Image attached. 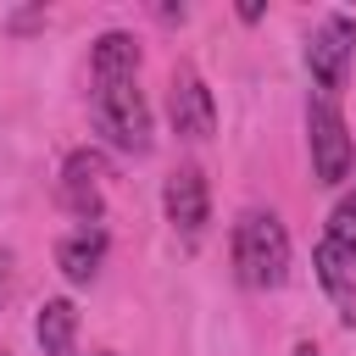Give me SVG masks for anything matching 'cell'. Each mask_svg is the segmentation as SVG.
<instances>
[{
    "instance_id": "9",
    "label": "cell",
    "mask_w": 356,
    "mask_h": 356,
    "mask_svg": "<svg viewBox=\"0 0 356 356\" xmlns=\"http://www.w3.org/2000/svg\"><path fill=\"white\" fill-rule=\"evenodd\" d=\"M56 261H61V273H67L72 284H95V273H100V261H106V234H100V228L67 234L61 250H56Z\"/></svg>"
},
{
    "instance_id": "14",
    "label": "cell",
    "mask_w": 356,
    "mask_h": 356,
    "mask_svg": "<svg viewBox=\"0 0 356 356\" xmlns=\"http://www.w3.org/2000/svg\"><path fill=\"white\" fill-rule=\"evenodd\" d=\"M295 356H323V350H317V345L306 339V345H295Z\"/></svg>"
},
{
    "instance_id": "6",
    "label": "cell",
    "mask_w": 356,
    "mask_h": 356,
    "mask_svg": "<svg viewBox=\"0 0 356 356\" xmlns=\"http://www.w3.org/2000/svg\"><path fill=\"white\" fill-rule=\"evenodd\" d=\"M161 206H167V222H172L184 239H195V234L206 228V217H211V195H206L200 167H178V172L167 178V189H161Z\"/></svg>"
},
{
    "instance_id": "16",
    "label": "cell",
    "mask_w": 356,
    "mask_h": 356,
    "mask_svg": "<svg viewBox=\"0 0 356 356\" xmlns=\"http://www.w3.org/2000/svg\"><path fill=\"white\" fill-rule=\"evenodd\" d=\"M0 356H6V350H0Z\"/></svg>"
},
{
    "instance_id": "7",
    "label": "cell",
    "mask_w": 356,
    "mask_h": 356,
    "mask_svg": "<svg viewBox=\"0 0 356 356\" xmlns=\"http://www.w3.org/2000/svg\"><path fill=\"white\" fill-rule=\"evenodd\" d=\"M100 178H106V156L100 150H72L67 167H61V195L83 222L100 217Z\"/></svg>"
},
{
    "instance_id": "2",
    "label": "cell",
    "mask_w": 356,
    "mask_h": 356,
    "mask_svg": "<svg viewBox=\"0 0 356 356\" xmlns=\"http://www.w3.org/2000/svg\"><path fill=\"white\" fill-rule=\"evenodd\" d=\"M306 145H312V172L317 184H345L350 167H356V145H350V128L339 117V106L328 95H312L306 100Z\"/></svg>"
},
{
    "instance_id": "12",
    "label": "cell",
    "mask_w": 356,
    "mask_h": 356,
    "mask_svg": "<svg viewBox=\"0 0 356 356\" xmlns=\"http://www.w3.org/2000/svg\"><path fill=\"white\" fill-rule=\"evenodd\" d=\"M328 245L356 267V195H345V200L328 211Z\"/></svg>"
},
{
    "instance_id": "10",
    "label": "cell",
    "mask_w": 356,
    "mask_h": 356,
    "mask_svg": "<svg viewBox=\"0 0 356 356\" xmlns=\"http://www.w3.org/2000/svg\"><path fill=\"white\" fill-rule=\"evenodd\" d=\"M33 339L44 356H72V339H78V306L72 300H44L39 317H33Z\"/></svg>"
},
{
    "instance_id": "5",
    "label": "cell",
    "mask_w": 356,
    "mask_h": 356,
    "mask_svg": "<svg viewBox=\"0 0 356 356\" xmlns=\"http://www.w3.org/2000/svg\"><path fill=\"white\" fill-rule=\"evenodd\" d=\"M167 117H172L178 139H211L217 100H211V89H206L200 72H172V83H167Z\"/></svg>"
},
{
    "instance_id": "15",
    "label": "cell",
    "mask_w": 356,
    "mask_h": 356,
    "mask_svg": "<svg viewBox=\"0 0 356 356\" xmlns=\"http://www.w3.org/2000/svg\"><path fill=\"white\" fill-rule=\"evenodd\" d=\"M95 356H111V350H95Z\"/></svg>"
},
{
    "instance_id": "3",
    "label": "cell",
    "mask_w": 356,
    "mask_h": 356,
    "mask_svg": "<svg viewBox=\"0 0 356 356\" xmlns=\"http://www.w3.org/2000/svg\"><path fill=\"white\" fill-rule=\"evenodd\" d=\"M350 61H356V22L345 11H328L306 39V72H312L317 95L334 100L345 89V78H350Z\"/></svg>"
},
{
    "instance_id": "8",
    "label": "cell",
    "mask_w": 356,
    "mask_h": 356,
    "mask_svg": "<svg viewBox=\"0 0 356 356\" xmlns=\"http://www.w3.org/2000/svg\"><path fill=\"white\" fill-rule=\"evenodd\" d=\"M89 61H95V83H128V78H139V39L111 28V33L95 39Z\"/></svg>"
},
{
    "instance_id": "4",
    "label": "cell",
    "mask_w": 356,
    "mask_h": 356,
    "mask_svg": "<svg viewBox=\"0 0 356 356\" xmlns=\"http://www.w3.org/2000/svg\"><path fill=\"white\" fill-rule=\"evenodd\" d=\"M95 117H100V128H106V139L117 150H134V156L150 150V106L139 95V78H128V83H95Z\"/></svg>"
},
{
    "instance_id": "1",
    "label": "cell",
    "mask_w": 356,
    "mask_h": 356,
    "mask_svg": "<svg viewBox=\"0 0 356 356\" xmlns=\"http://www.w3.org/2000/svg\"><path fill=\"white\" fill-rule=\"evenodd\" d=\"M234 273L250 289H278L289 278V234L273 211H245L234 222Z\"/></svg>"
},
{
    "instance_id": "13",
    "label": "cell",
    "mask_w": 356,
    "mask_h": 356,
    "mask_svg": "<svg viewBox=\"0 0 356 356\" xmlns=\"http://www.w3.org/2000/svg\"><path fill=\"white\" fill-rule=\"evenodd\" d=\"M11 295V250H0V300Z\"/></svg>"
},
{
    "instance_id": "11",
    "label": "cell",
    "mask_w": 356,
    "mask_h": 356,
    "mask_svg": "<svg viewBox=\"0 0 356 356\" xmlns=\"http://www.w3.org/2000/svg\"><path fill=\"white\" fill-rule=\"evenodd\" d=\"M317 278H323V289H328V295H334V300L345 306V317H350V306H356V284H350V261H345V256H339V250H334L328 239L317 245Z\"/></svg>"
}]
</instances>
